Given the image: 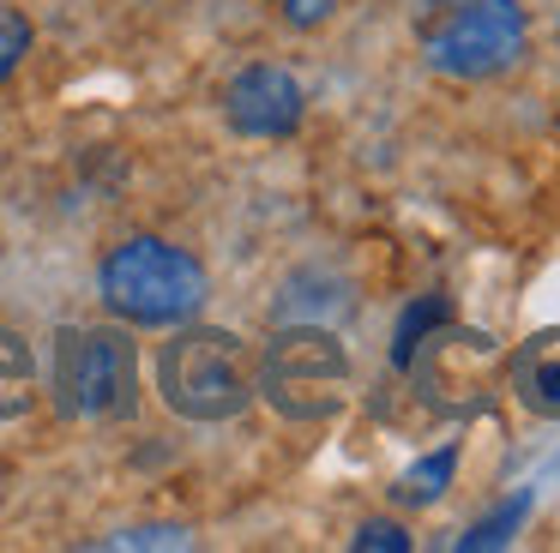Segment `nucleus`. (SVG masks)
Masks as SVG:
<instances>
[{"label": "nucleus", "mask_w": 560, "mask_h": 553, "mask_svg": "<svg viewBox=\"0 0 560 553\" xmlns=\"http://www.w3.org/2000/svg\"><path fill=\"white\" fill-rule=\"evenodd\" d=\"M350 548H374V553H410V536H404V523H392V517H368L362 529L350 536Z\"/></svg>", "instance_id": "ddd939ff"}, {"label": "nucleus", "mask_w": 560, "mask_h": 553, "mask_svg": "<svg viewBox=\"0 0 560 553\" xmlns=\"http://www.w3.org/2000/svg\"><path fill=\"white\" fill-rule=\"evenodd\" d=\"M37 391V367H31V349L19 331H0V421H13L31 409Z\"/></svg>", "instance_id": "1a4fd4ad"}, {"label": "nucleus", "mask_w": 560, "mask_h": 553, "mask_svg": "<svg viewBox=\"0 0 560 553\" xmlns=\"http://www.w3.org/2000/svg\"><path fill=\"white\" fill-rule=\"evenodd\" d=\"M452 319V301L446 295H422V301H410L404 307V319H398V331H392V367H410V355L422 349V337L428 331H440V325Z\"/></svg>", "instance_id": "9d476101"}, {"label": "nucleus", "mask_w": 560, "mask_h": 553, "mask_svg": "<svg viewBox=\"0 0 560 553\" xmlns=\"http://www.w3.org/2000/svg\"><path fill=\"white\" fill-rule=\"evenodd\" d=\"M31 43H37V31H31V19H25L19 7H7V0H0V84H7L19 67H25Z\"/></svg>", "instance_id": "f8f14e48"}, {"label": "nucleus", "mask_w": 560, "mask_h": 553, "mask_svg": "<svg viewBox=\"0 0 560 553\" xmlns=\"http://www.w3.org/2000/svg\"><path fill=\"white\" fill-rule=\"evenodd\" d=\"M254 397H266L283 421H331L350 397V355L319 319H290L259 349Z\"/></svg>", "instance_id": "20e7f679"}, {"label": "nucleus", "mask_w": 560, "mask_h": 553, "mask_svg": "<svg viewBox=\"0 0 560 553\" xmlns=\"http://www.w3.org/2000/svg\"><path fill=\"white\" fill-rule=\"evenodd\" d=\"M530 505H536V493H530V487H524V493H518V499H506V505H500V511H488V517H482V523H470V529H464V536H458V541H452V548H458V553H482V548H506V541H512V536H518V529H524V517H530Z\"/></svg>", "instance_id": "9b49d317"}, {"label": "nucleus", "mask_w": 560, "mask_h": 553, "mask_svg": "<svg viewBox=\"0 0 560 553\" xmlns=\"http://www.w3.org/2000/svg\"><path fill=\"white\" fill-rule=\"evenodd\" d=\"M506 385L530 415L560 421V325H542L530 331L506 361Z\"/></svg>", "instance_id": "0eeeda50"}, {"label": "nucleus", "mask_w": 560, "mask_h": 553, "mask_svg": "<svg viewBox=\"0 0 560 553\" xmlns=\"http://www.w3.org/2000/svg\"><path fill=\"white\" fill-rule=\"evenodd\" d=\"M158 391L182 421H235L254 403V349L223 325H175L158 349Z\"/></svg>", "instance_id": "7ed1b4c3"}, {"label": "nucleus", "mask_w": 560, "mask_h": 553, "mask_svg": "<svg viewBox=\"0 0 560 553\" xmlns=\"http://www.w3.org/2000/svg\"><path fill=\"white\" fill-rule=\"evenodd\" d=\"M307 115V91L290 67H271L254 60L223 84V120H230L242 139H290Z\"/></svg>", "instance_id": "423d86ee"}, {"label": "nucleus", "mask_w": 560, "mask_h": 553, "mask_svg": "<svg viewBox=\"0 0 560 553\" xmlns=\"http://www.w3.org/2000/svg\"><path fill=\"white\" fill-rule=\"evenodd\" d=\"M187 529L175 523H145V529H121V536H109V548H187Z\"/></svg>", "instance_id": "4468645a"}, {"label": "nucleus", "mask_w": 560, "mask_h": 553, "mask_svg": "<svg viewBox=\"0 0 560 553\" xmlns=\"http://www.w3.org/2000/svg\"><path fill=\"white\" fill-rule=\"evenodd\" d=\"M283 24H295V31H319V24L338 12V0H278Z\"/></svg>", "instance_id": "2eb2a0df"}, {"label": "nucleus", "mask_w": 560, "mask_h": 553, "mask_svg": "<svg viewBox=\"0 0 560 553\" xmlns=\"http://www.w3.org/2000/svg\"><path fill=\"white\" fill-rule=\"evenodd\" d=\"M97 295L115 319L145 325V331H175V325L199 319V307L211 295V276L175 240L133 235L121 247H109V259L97 264Z\"/></svg>", "instance_id": "f257e3e1"}, {"label": "nucleus", "mask_w": 560, "mask_h": 553, "mask_svg": "<svg viewBox=\"0 0 560 553\" xmlns=\"http://www.w3.org/2000/svg\"><path fill=\"white\" fill-rule=\"evenodd\" d=\"M458 475V445H440V451L416 457L410 469L398 475V505H440Z\"/></svg>", "instance_id": "6e6552de"}, {"label": "nucleus", "mask_w": 560, "mask_h": 553, "mask_svg": "<svg viewBox=\"0 0 560 553\" xmlns=\"http://www.w3.org/2000/svg\"><path fill=\"white\" fill-rule=\"evenodd\" d=\"M55 403L73 421H121L139 403V355L127 331L67 325L55 337Z\"/></svg>", "instance_id": "39448f33"}, {"label": "nucleus", "mask_w": 560, "mask_h": 553, "mask_svg": "<svg viewBox=\"0 0 560 553\" xmlns=\"http://www.w3.org/2000/svg\"><path fill=\"white\" fill-rule=\"evenodd\" d=\"M524 19L518 0H416L410 7V36L416 55L440 72V79L482 84L500 79L524 60Z\"/></svg>", "instance_id": "f03ea898"}]
</instances>
